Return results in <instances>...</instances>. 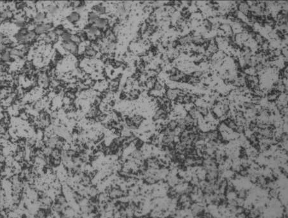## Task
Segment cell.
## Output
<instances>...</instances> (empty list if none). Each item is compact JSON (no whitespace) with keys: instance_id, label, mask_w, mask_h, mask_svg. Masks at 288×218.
Instances as JSON below:
<instances>
[{"instance_id":"1","label":"cell","mask_w":288,"mask_h":218,"mask_svg":"<svg viewBox=\"0 0 288 218\" xmlns=\"http://www.w3.org/2000/svg\"><path fill=\"white\" fill-rule=\"evenodd\" d=\"M54 28V26L52 22H46L41 23V24H38L36 25L35 28L34 32L37 35H41L46 34L50 31L53 30Z\"/></svg>"},{"instance_id":"2","label":"cell","mask_w":288,"mask_h":218,"mask_svg":"<svg viewBox=\"0 0 288 218\" xmlns=\"http://www.w3.org/2000/svg\"><path fill=\"white\" fill-rule=\"evenodd\" d=\"M61 45L62 49L71 54L75 55L79 53V46L72 41L62 42Z\"/></svg>"},{"instance_id":"3","label":"cell","mask_w":288,"mask_h":218,"mask_svg":"<svg viewBox=\"0 0 288 218\" xmlns=\"http://www.w3.org/2000/svg\"><path fill=\"white\" fill-rule=\"evenodd\" d=\"M86 34L87 38H94L100 35V30L97 28L94 25H89L86 29Z\"/></svg>"},{"instance_id":"4","label":"cell","mask_w":288,"mask_h":218,"mask_svg":"<svg viewBox=\"0 0 288 218\" xmlns=\"http://www.w3.org/2000/svg\"><path fill=\"white\" fill-rule=\"evenodd\" d=\"M108 25H109V21L108 20V19L99 17L98 19H97V21L96 22L94 26L97 28H98L100 30L106 29L108 27Z\"/></svg>"},{"instance_id":"5","label":"cell","mask_w":288,"mask_h":218,"mask_svg":"<svg viewBox=\"0 0 288 218\" xmlns=\"http://www.w3.org/2000/svg\"><path fill=\"white\" fill-rule=\"evenodd\" d=\"M33 19L37 25L41 24V23L44 22V21L46 20V14L43 12L38 11L35 15Z\"/></svg>"},{"instance_id":"6","label":"cell","mask_w":288,"mask_h":218,"mask_svg":"<svg viewBox=\"0 0 288 218\" xmlns=\"http://www.w3.org/2000/svg\"><path fill=\"white\" fill-rule=\"evenodd\" d=\"M51 213V209L46 210L39 208L33 214L34 218H46Z\"/></svg>"},{"instance_id":"7","label":"cell","mask_w":288,"mask_h":218,"mask_svg":"<svg viewBox=\"0 0 288 218\" xmlns=\"http://www.w3.org/2000/svg\"><path fill=\"white\" fill-rule=\"evenodd\" d=\"M241 3L238 5V10L242 12L243 14L246 15L247 16L249 17L251 15V12H250V6L246 2H240Z\"/></svg>"},{"instance_id":"8","label":"cell","mask_w":288,"mask_h":218,"mask_svg":"<svg viewBox=\"0 0 288 218\" xmlns=\"http://www.w3.org/2000/svg\"><path fill=\"white\" fill-rule=\"evenodd\" d=\"M67 21L72 24H75L79 21L80 19V15L77 12H72L67 17Z\"/></svg>"},{"instance_id":"9","label":"cell","mask_w":288,"mask_h":218,"mask_svg":"<svg viewBox=\"0 0 288 218\" xmlns=\"http://www.w3.org/2000/svg\"><path fill=\"white\" fill-rule=\"evenodd\" d=\"M84 53L85 55H86L87 57L94 58L97 56V51L94 48H92L90 45H89L85 48Z\"/></svg>"},{"instance_id":"10","label":"cell","mask_w":288,"mask_h":218,"mask_svg":"<svg viewBox=\"0 0 288 218\" xmlns=\"http://www.w3.org/2000/svg\"><path fill=\"white\" fill-rule=\"evenodd\" d=\"M99 18V15H97L95 12L92 11L90 12H89L88 15V22L90 25H94Z\"/></svg>"},{"instance_id":"11","label":"cell","mask_w":288,"mask_h":218,"mask_svg":"<svg viewBox=\"0 0 288 218\" xmlns=\"http://www.w3.org/2000/svg\"><path fill=\"white\" fill-rule=\"evenodd\" d=\"M12 60H14V59L10 56L9 49L1 54V58H0V60H1L2 62H3V63L7 64L9 63V62H10Z\"/></svg>"},{"instance_id":"12","label":"cell","mask_w":288,"mask_h":218,"mask_svg":"<svg viewBox=\"0 0 288 218\" xmlns=\"http://www.w3.org/2000/svg\"><path fill=\"white\" fill-rule=\"evenodd\" d=\"M178 127V123L177 120H171L166 124V128L167 130L170 132H173Z\"/></svg>"},{"instance_id":"13","label":"cell","mask_w":288,"mask_h":218,"mask_svg":"<svg viewBox=\"0 0 288 218\" xmlns=\"http://www.w3.org/2000/svg\"><path fill=\"white\" fill-rule=\"evenodd\" d=\"M46 10L49 14L53 15L58 13V8L54 4H49V5H48L46 6Z\"/></svg>"},{"instance_id":"14","label":"cell","mask_w":288,"mask_h":218,"mask_svg":"<svg viewBox=\"0 0 288 218\" xmlns=\"http://www.w3.org/2000/svg\"><path fill=\"white\" fill-rule=\"evenodd\" d=\"M93 11L95 12L98 15H100L106 13V7L102 5H97L93 8Z\"/></svg>"},{"instance_id":"15","label":"cell","mask_w":288,"mask_h":218,"mask_svg":"<svg viewBox=\"0 0 288 218\" xmlns=\"http://www.w3.org/2000/svg\"><path fill=\"white\" fill-rule=\"evenodd\" d=\"M49 157L53 159H62V151L56 149H54L52 150Z\"/></svg>"},{"instance_id":"16","label":"cell","mask_w":288,"mask_h":218,"mask_svg":"<svg viewBox=\"0 0 288 218\" xmlns=\"http://www.w3.org/2000/svg\"><path fill=\"white\" fill-rule=\"evenodd\" d=\"M53 31L58 37H61L62 35H63L66 32L64 27L62 26V25L58 26L57 27H56V28L53 30Z\"/></svg>"},{"instance_id":"17","label":"cell","mask_w":288,"mask_h":218,"mask_svg":"<svg viewBox=\"0 0 288 218\" xmlns=\"http://www.w3.org/2000/svg\"><path fill=\"white\" fill-rule=\"evenodd\" d=\"M46 35H47L49 37L51 40V42H52V43H54V42H56L58 40V37L56 35V33H54L53 30L50 31V32H49L46 33Z\"/></svg>"},{"instance_id":"18","label":"cell","mask_w":288,"mask_h":218,"mask_svg":"<svg viewBox=\"0 0 288 218\" xmlns=\"http://www.w3.org/2000/svg\"><path fill=\"white\" fill-rule=\"evenodd\" d=\"M71 35L72 34L71 32H68V31H66V32L61 36V38L63 42H69V41H71Z\"/></svg>"},{"instance_id":"19","label":"cell","mask_w":288,"mask_h":218,"mask_svg":"<svg viewBox=\"0 0 288 218\" xmlns=\"http://www.w3.org/2000/svg\"><path fill=\"white\" fill-rule=\"evenodd\" d=\"M71 41H72V42H74V43H75L76 44H78L81 43V39L80 37L77 34H72Z\"/></svg>"},{"instance_id":"20","label":"cell","mask_w":288,"mask_h":218,"mask_svg":"<svg viewBox=\"0 0 288 218\" xmlns=\"http://www.w3.org/2000/svg\"><path fill=\"white\" fill-rule=\"evenodd\" d=\"M197 111L199 112L203 116H206V115H208V109L205 107H202V106L198 107L197 108Z\"/></svg>"},{"instance_id":"21","label":"cell","mask_w":288,"mask_h":218,"mask_svg":"<svg viewBox=\"0 0 288 218\" xmlns=\"http://www.w3.org/2000/svg\"><path fill=\"white\" fill-rule=\"evenodd\" d=\"M243 106L245 109H247V110H254L255 107V105L252 103L246 102V103H244Z\"/></svg>"},{"instance_id":"22","label":"cell","mask_w":288,"mask_h":218,"mask_svg":"<svg viewBox=\"0 0 288 218\" xmlns=\"http://www.w3.org/2000/svg\"><path fill=\"white\" fill-rule=\"evenodd\" d=\"M117 11L120 15H124L126 13V8L124 5H120L118 7Z\"/></svg>"},{"instance_id":"23","label":"cell","mask_w":288,"mask_h":218,"mask_svg":"<svg viewBox=\"0 0 288 218\" xmlns=\"http://www.w3.org/2000/svg\"><path fill=\"white\" fill-rule=\"evenodd\" d=\"M264 69V65L262 63H259L258 64H257L254 67V69H255V72H260V71H261L262 70H263Z\"/></svg>"},{"instance_id":"24","label":"cell","mask_w":288,"mask_h":218,"mask_svg":"<svg viewBox=\"0 0 288 218\" xmlns=\"http://www.w3.org/2000/svg\"><path fill=\"white\" fill-rule=\"evenodd\" d=\"M202 75H203V72L199 71H195L192 74V76L193 77H195V78H199Z\"/></svg>"},{"instance_id":"25","label":"cell","mask_w":288,"mask_h":218,"mask_svg":"<svg viewBox=\"0 0 288 218\" xmlns=\"http://www.w3.org/2000/svg\"><path fill=\"white\" fill-rule=\"evenodd\" d=\"M281 53L285 57L287 56V49L286 48L282 49L281 51Z\"/></svg>"},{"instance_id":"26","label":"cell","mask_w":288,"mask_h":218,"mask_svg":"<svg viewBox=\"0 0 288 218\" xmlns=\"http://www.w3.org/2000/svg\"><path fill=\"white\" fill-rule=\"evenodd\" d=\"M5 35L3 33H0V43H1L3 38L5 37Z\"/></svg>"},{"instance_id":"27","label":"cell","mask_w":288,"mask_h":218,"mask_svg":"<svg viewBox=\"0 0 288 218\" xmlns=\"http://www.w3.org/2000/svg\"><path fill=\"white\" fill-rule=\"evenodd\" d=\"M1 21H0V25H1Z\"/></svg>"}]
</instances>
